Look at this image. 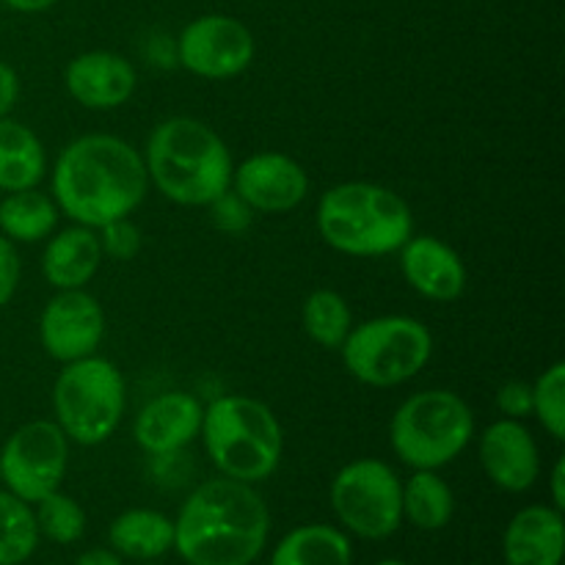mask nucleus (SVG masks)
Instances as JSON below:
<instances>
[{
  "label": "nucleus",
  "mask_w": 565,
  "mask_h": 565,
  "mask_svg": "<svg viewBox=\"0 0 565 565\" xmlns=\"http://www.w3.org/2000/svg\"><path fill=\"white\" fill-rule=\"evenodd\" d=\"M147 188L143 154L105 132L70 141L53 166V202L58 213L92 230L136 213L147 199Z\"/></svg>",
  "instance_id": "obj_1"
},
{
  "label": "nucleus",
  "mask_w": 565,
  "mask_h": 565,
  "mask_svg": "<svg viewBox=\"0 0 565 565\" xmlns=\"http://www.w3.org/2000/svg\"><path fill=\"white\" fill-rule=\"evenodd\" d=\"M270 513L252 483L215 478L196 486L174 522V550L188 565H252L263 555Z\"/></svg>",
  "instance_id": "obj_2"
},
{
  "label": "nucleus",
  "mask_w": 565,
  "mask_h": 565,
  "mask_svg": "<svg viewBox=\"0 0 565 565\" xmlns=\"http://www.w3.org/2000/svg\"><path fill=\"white\" fill-rule=\"evenodd\" d=\"M149 182L169 202L182 207H207L232 188V152L224 138L191 116L160 121L143 154Z\"/></svg>",
  "instance_id": "obj_3"
},
{
  "label": "nucleus",
  "mask_w": 565,
  "mask_h": 565,
  "mask_svg": "<svg viewBox=\"0 0 565 565\" xmlns=\"http://www.w3.org/2000/svg\"><path fill=\"white\" fill-rule=\"evenodd\" d=\"M326 246L348 257H386L414 235V215L401 193L375 182H342L318 202Z\"/></svg>",
  "instance_id": "obj_4"
},
{
  "label": "nucleus",
  "mask_w": 565,
  "mask_h": 565,
  "mask_svg": "<svg viewBox=\"0 0 565 565\" xmlns=\"http://www.w3.org/2000/svg\"><path fill=\"white\" fill-rule=\"evenodd\" d=\"M210 461L224 478L263 483L279 469L285 434L265 403L243 395H224L204 408L199 430Z\"/></svg>",
  "instance_id": "obj_5"
},
{
  "label": "nucleus",
  "mask_w": 565,
  "mask_h": 565,
  "mask_svg": "<svg viewBox=\"0 0 565 565\" xmlns=\"http://www.w3.org/2000/svg\"><path fill=\"white\" fill-rule=\"evenodd\" d=\"M475 436V417L450 390H425L406 397L392 414L390 441L412 469H441L456 461Z\"/></svg>",
  "instance_id": "obj_6"
},
{
  "label": "nucleus",
  "mask_w": 565,
  "mask_h": 565,
  "mask_svg": "<svg viewBox=\"0 0 565 565\" xmlns=\"http://www.w3.org/2000/svg\"><path fill=\"white\" fill-rule=\"evenodd\" d=\"M127 408L125 375L103 356L64 364L53 386L55 425L81 447H97L119 428Z\"/></svg>",
  "instance_id": "obj_7"
},
{
  "label": "nucleus",
  "mask_w": 565,
  "mask_h": 565,
  "mask_svg": "<svg viewBox=\"0 0 565 565\" xmlns=\"http://www.w3.org/2000/svg\"><path fill=\"white\" fill-rule=\"evenodd\" d=\"M340 351L345 370L359 384L390 390L412 381L430 362L434 337L419 320L386 315L353 326Z\"/></svg>",
  "instance_id": "obj_8"
},
{
  "label": "nucleus",
  "mask_w": 565,
  "mask_h": 565,
  "mask_svg": "<svg viewBox=\"0 0 565 565\" xmlns=\"http://www.w3.org/2000/svg\"><path fill=\"white\" fill-rule=\"evenodd\" d=\"M331 508L348 533L384 541L403 524V483L390 463L359 458L331 480Z\"/></svg>",
  "instance_id": "obj_9"
},
{
  "label": "nucleus",
  "mask_w": 565,
  "mask_h": 565,
  "mask_svg": "<svg viewBox=\"0 0 565 565\" xmlns=\"http://www.w3.org/2000/svg\"><path fill=\"white\" fill-rule=\"evenodd\" d=\"M70 463V439L50 419H33L17 428L0 450V483L6 491L36 505L61 489Z\"/></svg>",
  "instance_id": "obj_10"
},
{
  "label": "nucleus",
  "mask_w": 565,
  "mask_h": 565,
  "mask_svg": "<svg viewBox=\"0 0 565 565\" xmlns=\"http://www.w3.org/2000/svg\"><path fill=\"white\" fill-rule=\"evenodd\" d=\"M257 44L241 20L226 14L196 17L177 36V64L196 77L230 81L252 66Z\"/></svg>",
  "instance_id": "obj_11"
},
{
  "label": "nucleus",
  "mask_w": 565,
  "mask_h": 565,
  "mask_svg": "<svg viewBox=\"0 0 565 565\" xmlns=\"http://www.w3.org/2000/svg\"><path fill=\"white\" fill-rule=\"evenodd\" d=\"M105 337V315L86 290H58L39 318V340L61 364L94 356Z\"/></svg>",
  "instance_id": "obj_12"
},
{
  "label": "nucleus",
  "mask_w": 565,
  "mask_h": 565,
  "mask_svg": "<svg viewBox=\"0 0 565 565\" xmlns=\"http://www.w3.org/2000/svg\"><path fill=\"white\" fill-rule=\"evenodd\" d=\"M232 188L254 213H290L307 199L309 177L290 154L257 152L232 171Z\"/></svg>",
  "instance_id": "obj_13"
},
{
  "label": "nucleus",
  "mask_w": 565,
  "mask_h": 565,
  "mask_svg": "<svg viewBox=\"0 0 565 565\" xmlns=\"http://www.w3.org/2000/svg\"><path fill=\"white\" fill-rule=\"evenodd\" d=\"M480 463L491 483L511 494L533 489L541 475V456L533 434L519 419H497L480 434Z\"/></svg>",
  "instance_id": "obj_14"
},
{
  "label": "nucleus",
  "mask_w": 565,
  "mask_h": 565,
  "mask_svg": "<svg viewBox=\"0 0 565 565\" xmlns=\"http://www.w3.org/2000/svg\"><path fill=\"white\" fill-rule=\"evenodd\" d=\"M401 270L408 287L428 301L450 303L467 290V265L461 254L439 237H408L401 246Z\"/></svg>",
  "instance_id": "obj_15"
},
{
  "label": "nucleus",
  "mask_w": 565,
  "mask_h": 565,
  "mask_svg": "<svg viewBox=\"0 0 565 565\" xmlns=\"http://www.w3.org/2000/svg\"><path fill=\"white\" fill-rule=\"evenodd\" d=\"M66 92L88 110H114L136 92L138 75L130 61L110 50H92L70 61Z\"/></svg>",
  "instance_id": "obj_16"
},
{
  "label": "nucleus",
  "mask_w": 565,
  "mask_h": 565,
  "mask_svg": "<svg viewBox=\"0 0 565 565\" xmlns=\"http://www.w3.org/2000/svg\"><path fill=\"white\" fill-rule=\"evenodd\" d=\"M202 417L204 406L196 397L188 392H166L138 412L132 436L149 456H171L196 439Z\"/></svg>",
  "instance_id": "obj_17"
},
{
  "label": "nucleus",
  "mask_w": 565,
  "mask_h": 565,
  "mask_svg": "<svg viewBox=\"0 0 565 565\" xmlns=\"http://www.w3.org/2000/svg\"><path fill=\"white\" fill-rule=\"evenodd\" d=\"M563 546V511L550 505H530L508 524L502 555L505 565H561Z\"/></svg>",
  "instance_id": "obj_18"
},
{
  "label": "nucleus",
  "mask_w": 565,
  "mask_h": 565,
  "mask_svg": "<svg viewBox=\"0 0 565 565\" xmlns=\"http://www.w3.org/2000/svg\"><path fill=\"white\" fill-rule=\"evenodd\" d=\"M103 263L99 235L92 226H70L50 235L42 254V274L55 290H83Z\"/></svg>",
  "instance_id": "obj_19"
},
{
  "label": "nucleus",
  "mask_w": 565,
  "mask_h": 565,
  "mask_svg": "<svg viewBox=\"0 0 565 565\" xmlns=\"http://www.w3.org/2000/svg\"><path fill=\"white\" fill-rule=\"evenodd\" d=\"M108 541L121 557L141 563L158 561L166 552L174 550V522L160 511L132 508L110 522Z\"/></svg>",
  "instance_id": "obj_20"
},
{
  "label": "nucleus",
  "mask_w": 565,
  "mask_h": 565,
  "mask_svg": "<svg viewBox=\"0 0 565 565\" xmlns=\"http://www.w3.org/2000/svg\"><path fill=\"white\" fill-rule=\"evenodd\" d=\"M47 171V154L31 127L0 119V191L14 193L36 188Z\"/></svg>",
  "instance_id": "obj_21"
},
{
  "label": "nucleus",
  "mask_w": 565,
  "mask_h": 565,
  "mask_svg": "<svg viewBox=\"0 0 565 565\" xmlns=\"http://www.w3.org/2000/svg\"><path fill=\"white\" fill-rule=\"evenodd\" d=\"M353 546L331 524H303L290 530L274 550L270 565H351Z\"/></svg>",
  "instance_id": "obj_22"
},
{
  "label": "nucleus",
  "mask_w": 565,
  "mask_h": 565,
  "mask_svg": "<svg viewBox=\"0 0 565 565\" xmlns=\"http://www.w3.org/2000/svg\"><path fill=\"white\" fill-rule=\"evenodd\" d=\"M58 226V204L53 196L28 188L14 191L0 202V235L11 243L47 241Z\"/></svg>",
  "instance_id": "obj_23"
},
{
  "label": "nucleus",
  "mask_w": 565,
  "mask_h": 565,
  "mask_svg": "<svg viewBox=\"0 0 565 565\" xmlns=\"http://www.w3.org/2000/svg\"><path fill=\"white\" fill-rule=\"evenodd\" d=\"M456 513V494L436 469H417L406 486H403V519L417 530L434 533L450 524Z\"/></svg>",
  "instance_id": "obj_24"
},
{
  "label": "nucleus",
  "mask_w": 565,
  "mask_h": 565,
  "mask_svg": "<svg viewBox=\"0 0 565 565\" xmlns=\"http://www.w3.org/2000/svg\"><path fill=\"white\" fill-rule=\"evenodd\" d=\"M301 323L315 345L326 351H340L353 329L351 307L337 290H315L303 301Z\"/></svg>",
  "instance_id": "obj_25"
},
{
  "label": "nucleus",
  "mask_w": 565,
  "mask_h": 565,
  "mask_svg": "<svg viewBox=\"0 0 565 565\" xmlns=\"http://www.w3.org/2000/svg\"><path fill=\"white\" fill-rule=\"evenodd\" d=\"M39 546V527L31 505L0 491V565H22Z\"/></svg>",
  "instance_id": "obj_26"
},
{
  "label": "nucleus",
  "mask_w": 565,
  "mask_h": 565,
  "mask_svg": "<svg viewBox=\"0 0 565 565\" xmlns=\"http://www.w3.org/2000/svg\"><path fill=\"white\" fill-rule=\"evenodd\" d=\"M36 527L39 535L50 539L53 544L70 546L75 541H81V535L86 533V513L77 505L72 497L53 491L44 500L36 502Z\"/></svg>",
  "instance_id": "obj_27"
},
{
  "label": "nucleus",
  "mask_w": 565,
  "mask_h": 565,
  "mask_svg": "<svg viewBox=\"0 0 565 565\" xmlns=\"http://www.w3.org/2000/svg\"><path fill=\"white\" fill-rule=\"evenodd\" d=\"M533 417L555 441L565 439V364L555 362L533 384Z\"/></svg>",
  "instance_id": "obj_28"
},
{
  "label": "nucleus",
  "mask_w": 565,
  "mask_h": 565,
  "mask_svg": "<svg viewBox=\"0 0 565 565\" xmlns=\"http://www.w3.org/2000/svg\"><path fill=\"white\" fill-rule=\"evenodd\" d=\"M99 246H103L105 257L127 263V259L138 257L143 246V235L130 218H116L110 224L99 226Z\"/></svg>",
  "instance_id": "obj_29"
},
{
  "label": "nucleus",
  "mask_w": 565,
  "mask_h": 565,
  "mask_svg": "<svg viewBox=\"0 0 565 565\" xmlns=\"http://www.w3.org/2000/svg\"><path fill=\"white\" fill-rule=\"evenodd\" d=\"M207 207H210V221H213L221 232H232V235H237V232L252 226L254 210L248 207V204L232 191V188L226 193H221V196L215 199L213 204H207Z\"/></svg>",
  "instance_id": "obj_30"
},
{
  "label": "nucleus",
  "mask_w": 565,
  "mask_h": 565,
  "mask_svg": "<svg viewBox=\"0 0 565 565\" xmlns=\"http://www.w3.org/2000/svg\"><path fill=\"white\" fill-rule=\"evenodd\" d=\"M497 408H500L505 419H519V423L533 417V384L519 379L505 381L497 390Z\"/></svg>",
  "instance_id": "obj_31"
},
{
  "label": "nucleus",
  "mask_w": 565,
  "mask_h": 565,
  "mask_svg": "<svg viewBox=\"0 0 565 565\" xmlns=\"http://www.w3.org/2000/svg\"><path fill=\"white\" fill-rule=\"evenodd\" d=\"M20 285V254L9 237L0 235V309L14 298Z\"/></svg>",
  "instance_id": "obj_32"
},
{
  "label": "nucleus",
  "mask_w": 565,
  "mask_h": 565,
  "mask_svg": "<svg viewBox=\"0 0 565 565\" xmlns=\"http://www.w3.org/2000/svg\"><path fill=\"white\" fill-rule=\"evenodd\" d=\"M20 97V77L6 61H0V119L9 116V110L17 105Z\"/></svg>",
  "instance_id": "obj_33"
},
{
  "label": "nucleus",
  "mask_w": 565,
  "mask_h": 565,
  "mask_svg": "<svg viewBox=\"0 0 565 565\" xmlns=\"http://www.w3.org/2000/svg\"><path fill=\"white\" fill-rule=\"evenodd\" d=\"M563 483H565V461L563 458H557L555 467H552V475H550V489H552V502L557 508V511H563L565 508V491H563Z\"/></svg>",
  "instance_id": "obj_34"
},
{
  "label": "nucleus",
  "mask_w": 565,
  "mask_h": 565,
  "mask_svg": "<svg viewBox=\"0 0 565 565\" xmlns=\"http://www.w3.org/2000/svg\"><path fill=\"white\" fill-rule=\"evenodd\" d=\"M75 565H125L121 555L114 550H88L77 557Z\"/></svg>",
  "instance_id": "obj_35"
},
{
  "label": "nucleus",
  "mask_w": 565,
  "mask_h": 565,
  "mask_svg": "<svg viewBox=\"0 0 565 565\" xmlns=\"http://www.w3.org/2000/svg\"><path fill=\"white\" fill-rule=\"evenodd\" d=\"M0 3L9 6V9L14 11H22V14H36V11L53 9L58 0H0Z\"/></svg>",
  "instance_id": "obj_36"
},
{
  "label": "nucleus",
  "mask_w": 565,
  "mask_h": 565,
  "mask_svg": "<svg viewBox=\"0 0 565 565\" xmlns=\"http://www.w3.org/2000/svg\"><path fill=\"white\" fill-rule=\"evenodd\" d=\"M375 565H408V563H403V561H381V563H375Z\"/></svg>",
  "instance_id": "obj_37"
},
{
  "label": "nucleus",
  "mask_w": 565,
  "mask_h": 565,
  "mask_svg": "<svg viewBox=\"0 0 565 565\" xmlns=\"http://www.w3.org/2000/svg\"><path fill=\"white\" fill-rule=\"evenodd\" d=\"M141 565H158V563H152V561H149V563H141Z\"/></svg>",
  "instance_id": "obj_38"
}]
</instances>
